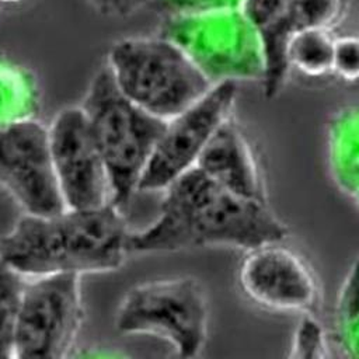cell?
Returning a JSON list of instances; mask_svg holds the SVG:
<instances>
[{
	"label": "cell",
	"instance_id": "ba28073f",
	"mask_svg": "<svg viewBox=\"0 0 359 359\" xmlns=\"http://www.w3.org/2000/svg\"><path fill=\"white\" fill-rule=\"evenodd\" d=\"M237 84H213L199 100L165 121L151 156L139 180L137 191H163L192 168L210 136L231 115Z\"/></svg>",
	"mask_w": 359,
	"mask_h": 359
},
{
	"label": "cell",
	"instance_id": "603a6c76",
	"mask_svg": "<svg viewBox=\"0 0 359 359\" xmlns=\"http://www.w3.org/2000/svg\"><path fill=\"white\" fill-rule=\"evenodd\" d=\"M98 14L112 18H125L144 7H150L153 0H86Z\"/></svg>",
	"mask_w": 359,
	"mask_h": 359
},
{
	"label": "cell",
	"instance_id": "44dd1931",
	"mask_svg": "<svg viewBox=\"0 0 359 359\" xmlns=\"http://www.w3.org/2000/svg\"><path fill=\"white\" fill-rule=\"evenodd\" d=\"M243 0H153L150 7L163 17L241 8Z\"/></svg>",
	"mask_w": 359,
	"mask_h": 359
},
{
	"label": "cell",
	"instance_id": "9c48e42d",
	"mask_svg": "<svg viewBox=\"0 0 359 359\" xmlns=\"http://www.w3.org/2000/svg\"><path fill=\"white\" fill-rule=\"evenodd\" d=\"M0 187L29 215L63 210L48 126L36 119L0 129Z\"/></svg>",
	"mask_w": 359,
	"mask_h": 359
},
{
	"label": "cell",
	"instance_id": "7a4b0ae2",
	"mask_svg": "<svg viewBox=\"0 0 359 359\" xmlns=\"http://www.w3.org/2000/svg\"><path fill=\"white\" fill-rule=\"evenodd\" d=\"M129 236L122 209L112 202L50 215L22 213L0 237V257L25 278L111 272L130 254Z\"/></svg>",
	"mask_w": 359,
	"mask_h": 359
},
{
	"label": "cell",
	"instance_id": "6da1fadb",
	"mask_svg": "<svg viewBox=\"0 0 359 359\" xmlns=\"http://www.w3.org/2000/svg\"><path fill=\"white\" fill-rule=\"evenodd\" d=\"M158 216L147 227L130 231V254L174 252L203 247L251 250L280 241L287 227L266 202L223 188L192 167L163 189Z\"/></svg>",
	"mask_w": 359,
	"mask_h": 359
},
{
	"label": "cell",
	"instance_id": "d6986e66",
	"mask_svg": "<svg viewBox=\"0 0 359 359\" xmlns=\"http://www.w3.org/2000/svg\"><path fill=\"white\" fill-rule=\"evenodd\" d=\"M348 10V0H294V28L332 29ZM294 31V32H296Z\"/></svg>",
	"mask_w": 359,
	"mask_h": 359
},
{
	"label": "cell",
	"instance_id": "7c38bea8",
	"mask_svg": "<svg viewBox=\"0 0 359 359\" xmlns=\"http://www.w3.org/2000/svg\"><path fill=\"white\" fill-rule=\"evenodd\" d=\"M194 167L236 195L265 202L257 158L233 115L215 130Z\"/></svg>",
	"mask_w": 359,
	"mask_h": 359
},
{
	"label": "cell",
	"instance_id": "8992f818",
	"mask_svg": "<svg viewBox=\"0 0 359 359\" xmlns=\"http://www.w3.org/2000/svg\"><path fill=\"white\" fill-rule=\"evenodd\" d=\"M208 299L194 278L178 276L132 287L121 302L115 325L122 334L167 341L180 358L198 356L208 337Z\"/></svg>",
	"mask_w": 359,
	"mask_h": 359
},
{
	"label": "cell",
	"instance_id": "2e32d148",
	"mask_svg": "<svg viewBox=\"0 0 359 359\" xmlns=\"http://www.w3.org/2000/svg\"><path fill=\"white\" fill-rule=\"evenodd\" d=\"M335 36L332 29L303 28L289 39L286 48L287 65L310 77L332 72Z\"/></svg>",
	"mask_w": 359,
	"mask_h": 359
},
{
	"label": "cell",
	"instance_id": "8fae6325",
	"mask_svg": "<svg viewBox=\"0 0 359 359\" xmlns=\"http://www.w3.org/2000/svg\"><path fill=\"white\" fill-rule=\"evenodd\" d=\"M282 241L247 250L238 269L240 287L265 310L307 313L317 302V279L307 262Z\"/></svg>",
	"mask_w": 359,
	"mask_h": 359
},
{
	"label": "cell",
	"instance_id": "52a82bcc",
	"mask_svg": "<svg viewBox=\"0 0 359 359\" xmlns=\"http://www.w3.org/2000/svg\"><path fill=\"white\" fill-rule=\"evenodd\" d=\"M80 275L27 278L21 293L13 358L72 356L83 321Z\"/></svg>",
	"mask_w": 359,
	"mask_h": 359
},
{
	"label": "cell",
	"instance_id": "277c9868",
	"mask_svg": "<svg viewBox=\"0 0 359 359\" xmlns=\"http://www.w3.org/2000/svg\"><path fill=\"white\" fill-rule=\"evenodd\" d=\"M105 65L129 100L163 121L188 108L213 86L172 41L160 34L116 41Z\"/></svg>",
	"mask_w": 359,
	"mask_h": 359
},
{
	"label": "cell",
	"instance_id": "ffe728a7",
	"mask_svg": "<svg viewBox=\"0 0 359 359\" xmlns=\"http://www.w3.org/2000/svg\"><path fill=\"white\" fill-rule=\"evenodd\" d=\"M293 331L290 344V358L294 359H323L328 356V341L321 323L311 314L302 313Z\"/></svg>",
	"mask_w": 359,
	"mask_h": 359
},
{
	"label": "cell",
	"instance_id": "e0dca14e",
	"mask_svg": "<svg viewBox=\"0 0 359 359\" xmlns=\"http://www.w3.org/2000/svg\"><path fill=\"white\" fill-rule=\"evenodd\" d=\"M334 330L344 353L349 358H359V251L337 297Z\"/></svg>",
	"mask_w": 359,
	"mask_h": 359
},
{
	"label": "cell",
	"instance_id": "cb8c5ba5",
	"mask_svg": "<svg viewBox=\"0 0 359 359\" xmlns=\"http://www.w3.org/2000/svg\"><path fill=\"white\" fill-rule=\"evenodd\" d=\"M27 0H0V7H11V6H20L25 3Z\"/></svg>",
	"mask_w": 359,
	"mask_h": 359
},
{
	"label": "cell",
	"instance_id": "9a60e30c",
	"mask_svg": "<svg viewBox=\"0 0 359 359\" xmlns=\"http://www.w3.org/2000/svg\"><path fill=\"white\" fill-rule=\"evenodd\" d=\"M39 109L41 87L35 73L0 53V129L36 119Z\"/></svg>",
	"mask_w": 359,
	"mask_h": 359
},
{
	"label": "cell",
	"instance_id": "5bb4252c",
	"mask_svg": "<svg viewBox=\"0 0 359 359\" xmlns=\"http://www.w3.org/2000/svg\"><path fill=\"white\" fill-rule=\"evenodd\" d=\"M327 161L334 184L344 194L359 192V104L337 111L327 128Z\"/></svg>",
	"mask_w": 359,
	"mask_h": 359
},
{
	"label": "cell",
	"instance_id": "3957f363",
	"mask_svg": "<svg viewBox=\"0 0 359 359\" xmlns=\"http://www.w3.org/2000/svg\"><path fill=\"white\" fill-rule=\"evenodd\" d=\"M80 107L108 172L111 202L123 209L137 192L165 121L129 100L107 65L91 77Z\"/></svg>",
	"mask_w": 359,
	"mask_h": 359
},
{
	"label": "cell",
	"instance_id": "7402d4cb",
	"mask_svg": "<svg viewBox=\"0 0 359 359\" xmlns=\"http://www.w3.org/2000/svg\"><path fill=\"white\" fill-rule=\"evenodd\" d=\"M332 73L345 81H359V36L335 38Z\"/></svg>",
	"mask_w": 359,
	"mask_h": 359
},
{
	"label": "cell",
	"instance_id": "d4e9b609",
	"mask_svg": "<svg viewBox=\"0 0 359 359\" xmlns=\"http://www.w3.org/2000/svg\"><path fill=\"white\" fill-rule=\"evenodd\" d=\"M352 198L355 199V202H356V205H358V208H359V192H358V194H355Z\"/></svg>",
	"mask_w": 359,
	"mask_h": 359
},
{
	"label": "cell",
	"instance_id": "30bf717a",
	"mask_svg": "<svg viewBox=\"0 0 359 359\" xmlns=\"http://www.w3.org/2000/svg\"><path fill=\"white\" fill-rule=\"evenodd\" d=\"M49 149L66 208L111 202L109 178L80 105L59 111L48 126Z\"/></svg>",
	"mask_w": 359,
	"mask_h": 359
},
{
	"label": "cell",
	"instance_id": "ac0fdd59",
	"mask_svg": "<svg viewBox=\"0 0 359 359\" xmlns=\"http://www.w3.org/2000/svg\"><path fill=\"white\" fill-rule=\"evenodd\" d=\"M25 276L0 257V358H13L14 332Z\"/></svg>",
	"mask_w": 359,
	"mask_h": 359
},
{
	"label": "cell",
	"instance_id": "5b68a950",
	"mask_svg": "<svg viewBox=\"0 0 359 359\" xmlns=\"http://www.w3.org/2000/svg\"><path fill=\"white\" fill-rule=\"evenodd\" d=\"M157 34L172 41L212 84L265 77L259 35L241 8L163 17Z\"/></svg>",
	"mask_w": 359,
	"mask_h": 359
},
{
	"label": "cell",
	"instance_id": "4fadbf2b",
	"mask_svg": "<svg viewBox=\"0 0 359 359\" xmlns=\"http://www.w3.org/2000/svg\"><path fill=\"white\" fill-rule=\"evenodd\" d=\"M294 0H243L241 10L257 29L265 55L266 98L276 97L290 70L286 48L294 34Z\"/></svg>",
	"mask_w": 359,
	"mask_h": 359
}]
</instances>
